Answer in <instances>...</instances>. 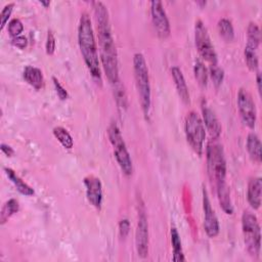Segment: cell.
<instances>
[{
	"mask_svg": "<svg viewBox=\"0 0 262 262\" xmlns=\"http://www.w3.org/2000/svg\"><path fill=\"white\" fill-rule=\"evenodd\" d=\"M130 229V222L128 219H122L119 223V233L122 238H126L129 233Z\"/></svg>",
	"mask_w": 262,
	"mask_h": 262,
	"instance_id": "d6a6232c",
	"label": "cell"
},
{
	"mask_svg": "<svg viewBox=\"0 0 262 262\" xmlns=\"http://www.w3.org/2000/svg\"><path fill=\"white\" fill-rule=\"evenodd\" d=\"M115 85V98L117 103L121 106V107H126L127 106V96H126V92L123 88V86L117 82Z\"/></svg>",
	"mask_w": 262,
	"mask_h": 262,
	"instance_id": "f1b7e54d",
	"label": "cell"
},
{
	"mask_svg": "<svg viewBox=\"0 0 262 262\" xmlns=\"http://www.w3.org/2000/svg\"><path fill=\"white\" fill-rule=\"evenodd\" d=\"M107 135L112 145L114 146V155L122 172L127 176L131 175L133 172L132 160L122 137L121 131L115 123L110 125L107 129Z\"/></svg>",
	"mask_w": 262,
	"mask_h": 262,
	"instance_id": "52a82bcc",
	"label": "cell"
},
{
	"mask_svg": "<svg viewBox=\"0 0 262 262\" xmlns=\"http://www.w3.org/2000/svg\"><path fill=\"white\" fill-rule=\"evenodd\" d=\"M45 49H46V53L49 54V55L53 54V52L55 50V37H54V34L51 30H49L48 33H47Z\"/></svg>",
	"mask_w": 262,
	"mask_h": 262,
	"instance_id": "4dcf8cb0",
	"label": "cell"
},
{
	"mask_svg": "<svg viewBox=\"0 0 262 262\" xmlns=\"http://www.w3.org/2000/svg\"><path fill=\"white\" fill-rule=\"evenodd\" d=\"M215 186H216L217 196H218V201L221 209L227 215H231L233 213V206L230 199V190L226 181H221L217 183Z\"/></svg>",
	"mask_w": 262,
	"mask_h": 262,
	"instance_id": "e0dca14e",
	"label": "cell"
},
{
	"mask_svg": "<svg viewBox=\"0 0 262 262\" xmlns=\"http://www.w3.org/2000/svg\"><path fill=\"white\" fill-rule=\"evenodd\" d=\"M4 171H5V174L7 175V177L10 179V181L14 184L16 189L21 194H25V195H28V196L34 194V192H35L34 189L29 184H27L12 169L4 168Z\"/></svg>",
	"mask_w": 262,
	"mask_h": 262,
	"instance_id": "44dd1931",
	"label": "cell"
},
{
	"mask_svg": "<svg viewBox=\"0 0 262 262\" xmlns=\"http://www.w3.org/2000/svg\"><path fill=\"white\" fill-rule=\"evenodd\" d=\"M13 7H14V3H12V2L6 4V5L3 7L2 11H1V14H0V17H1L0 30H3V29H4L6 23L8 21V18H9L10 15H11V12H12V10H13Z\"/></svg>",
	"mask_w": 262,
	"mask_h": 262,
	"instance_id": "f546056e",
	"label": "cell"
},
{
	"mask_svg": "<svg viewBox=\"0 0 262 262\" xmlns=\"http://www.w3.org/2000/svg\"><path fill=\"white\" fill-rule=\"evenodd\" d=\"M92 6L97 26L99 53L102 68L107 80L112 84H116L119 82L118 54L112 35L108 11L105 5L100 1H93Z\"/></svg>",
	"mask_w": 262,
	"mask_h": 262,
	"instance_id": "6da1fadb",
	"label": "cell"
},
{
	"mask_svg": "<svg viewBox=\"0 0 262 262\" xmlns=\"http://www.w3.org/2000/svg\"><path fill=\"white\" fill-rule=\"evenodd\" d=\"M0 148L2 150V152L7 156V157H12L14 155V150L11 146H9L8 144H5V143H1L0 145Z\"/></svg>",
	"mask_w": 262,
	"mask_h": 262,
	"instance_id": "e575fe53",
	"label": "cell"
},
{
	"mask_svg": "<svg viewBox=\"0 0 262 262\" xmlns=\"http://www.w3.org/2000/svg\"><path fill=\"white\" fill-rule=\"evenodd\" d=\"M23 77L25 81L36 90H40L44 85V77L42 71L33 66H27L24 69Z\"/></svg>",
	"mask_w": 262,
	"mask_h": 262,
	"instance_id": "ac0fdd59",
	"label": "cell"
},
{
	"mask_svg": "<svg viewBox=\"0 0 262 262\" xmlns=\"http://www.w3.org/2000/svg\"><path fill=\"white\" fill-rule=\"evenodd\" d=\"M136 251L139 257L145 258L148 254V224L143 209H139L138 222L135 232Z\"/></svg>",
	"mask_w": 262,
	"mask_h": 262,
	"instance_id": "8fae6325",
	"label": "cell"
},
{
	"mask_svg": "<svg viewBox=\"0 0 262 262\" xmlns=\"http://www.w3.org/2000/svg\"><path fill=\"white\" fill-rule=\"evenodd\" d=\"M185 136L188 144L195 154L202 156L204 141L206 138L205 125L201 117L193 111L189 112L185 118L184 123Z\"/></svg>",
	"mask_w": 262,
	"mask_h": 262,
	"instance_id": "8992f818",
	"label": "cell"
},
{
	"mask_svg": "<svg viewBox=\"0 0 262 262\" xmlns=\"http://www.w3.org/2000/svg\"><path fill=\"white\" fill-rule=\"evenodd\" d=\"M7 30H8L9 35L11 36V38L16 37V36H19L20 33L24 31V25L19 18L15 17V18H12L9 20Z\"/></svg>",
	"mask_w": 262,
	"mask_h": 262,
	"instance_id": "83f0119b",
	"label": "cell"
},
{
	"mask_svg": "<svg viewBox=\"0 0 262 262\" xmlns=\"http://www.w3.org/2000/svg\"><path fill=\"white\" fill-rule=\"evenodd\" d=\"M171 74H172V78L174 80V84H175V87H176V90H177V93H178L180 99L185 104H188L190 102V96H189L188 87L186 85L182 71L178 67H173L171 69Z\"/></svg>",
	"mask_w": 262,
	"mask_h": 262,
	"instance_id": "9a60e30c",
	"label": "cell"
},
{
	"mask_svg": "<svg viewBox=\"0 0 262 262\" xmlns=\"http://www.w3.org/2000/svg\"><path fill=\"white\" fill-rule=\"evenodd\" d=\"M209 75L213 81V84L216 87H219L224 78L223 70L221 68H219L217 64H211L210 69H209Z\"/></svg>",
	"mask_w": 262,
	"mask_h": 262,
	"instance_id": "4316f807",
	"label": "cell"
},
{
	"mask_svg": "<svg viewBox=\"0 0 262 262\" xmlns=\"http://www.w3.org/2000/svg\"><path fill=\"white\" fill-rule=\"evenodd\" d=\"M193 73H194V77H195V80L198 81V83L202 87H206L207 82H208V77H209V71L203 61H201L199 59L195 60L194 67H193Z\"/></svg>",
	"mask_w": 262,
	"mask_h": 262,
	"instance_id": "484cf974",
	"label": "cell"
},
{
	"mask_svg": "<svg viewBox=\"0 0 262 262\" xmlns=\"http://www.w3.org/2000/svg\"><path fill=\"white\" fill-rule=\"evenodd\" d=\"M53 135L55 138L61 143V145L68 149H71L74 145V140L71 134L61 126H57L53 128Z\"/></svg>",
	"mask_w": 262,
	"mask_h": 262,
	"instance_id": "d4e9b609",
	"label": "cell"
},
{
	"mask_svg": "<svg viewBox=\"0 0 262 262\" xmlns=\"http://www.w3.org/2000/svg\"><path fill=\"white\" fill-rule=\"evenodd\" d=\"M11 44L14 45L15 47L19 48V49H25L28 45V39L23 36V35H19V36H16V37H12L11 38Z\"/></svg>",
	"mask_w": 262,
	"mask_h": 262,
	"instance_id": "836d02e7",
	"label": "cell"
},
{
	"mask_svg": "<svg viewBox=\"0 0 262 262\" xmlns=\"http://www.w3.org/2000/svg\"><path fill=\"white\" fill-rule=\"evenodd\" d=\"M207 171L210 180L216 185L221 181H225L226 177V160L222 144L217 139L212 138L206 148Z\"/></svg>",
	"mask_w": 262,
	"mask_h": 262,
	"instance_id": "277c9868",
	"label": "cell"
},
{
	"mask_svg": "<svg viewBox=\"0 0 262 262\" xmlns=\"http://www.w3.org/2000/svg\"><path fill=\"white\" fill-rule=\"evenodd\" d=\"M237 108L245 125L254 128L257 120V111L252 95L247 89H239L237 93Z\"/></svg>",
	"mask_w": 262,
	"mask_h": 262,
	"instance_id": "9c48e42d",
	"label": "cell"
},
{
	"mask_svg": "<svg viewBox=\"0 0 262 262\" xmlns=\"http://www.w3.org/2000/svg\"><path fill=\"white\" fill-rule=\"evenodd\" d=\"M242 229L248 253L254 258L258 257L261 250V231L258 219L253 213L249 211L243 213Z\"/></svg>",
	"mask_w": 262,
	"mask_h": 262,
	"instance_id": "5b68a950",
	"label": "cell"
},
{
	"mask_svg": "<svg viewBox=\"0 0 262 262\" xmlns=\"http://www.w3.org/2000/svg\"><path fill=\"white\" fill-rule=\"evenodd\" d=\"M203 210H204V228L209 237H215L219 233L218 218L212 209L207 189L203 187Z\"/></svg>",
	"mask_w": 262,
	"mask_h": 262,
	"instance_id": "7c38bea8",
	"label": "cell"
},
{
	"mask_svg": "<svg viewBox=\"0 0 262 262\" xmlns=\"http://www.w3.org/2000/svg\"><path fill=\"white\" fill-rule=\"evenodd\" d=\"M19 210L18 201L15 199H10L1 208L0 212V223L4 224L13 214L17 213Z\"/></svg>",
	"mask_w": 262,
	"mask_h": 262,
	"instance_id": "603a6c76",
	"label": "cell"
},
{
	"mask_svg": "<svg viewBox=\"0 0 262 262\" xmlns=\"http://www.w3.org/2000/svg\"><path fill=\"white\" fill-rule=\"evenodd\" d=\"M194 41L200 55L210 62V66L217 64L216 51L211 42L208 30L201 19H198L194 25Z\"/></svg>",
	"mask_w": 262,
	"mask_h": 262,
	"instance_id": "ba28073f",
	"label": "cell"
},
{
	"mask_svg": "<svg viewBox=\"0 0 262 262\" xmlns=\"http://www.w3.org/2000/svg\"><path fill=\"white\" fill-rule=\"evenodd\" d=\"M150 14L157 35L162 39L167 38L170 35V23L161 1L154 0L150 2Z\"/></svg>",
	"mask_w": 262,
	"mask_h": 262,
	"instance_id": "30bf717a",
	"label": "cell"
},
{
	"mask_svg": "<svg viewBox=\"0 0 262 262\" xmlns=\"http://www.w3.org/2000/svg\"><path fill=\"white\" fill-rule=\"evenodd\" d=\"M40 3H41L42 5H44L45 7H48V6L50 5V1H40Z\"/></svg>",
	"mask_w": 262,
	"mask_h": 262,
	"instance_id": "8d00e7d4",
	"label": "cell"
},
{
	"mask_svg": "<svg viewBox=\"0 0 262 262\" xmlns=\"http://www.w3.org/2000/svg\"><path fill=\"white\" fill-rule=\"evenodd\" d=\"M202 113L204 118L203 123L206 126L207 130L209 131L211 137L214 139H218V137L221 134L222 127L215 113L206 104V102H203L202 104Z\"/></svg>",
	"mask_w": 262,
	"mask_h": 262,
	"instance_id": "5bb4252c",
	"label": "cell"
},
{
	"mask_svg": "<svg viewBox=\"0 0 262 262\" xmlns=\"http://www.w3.org/2000/svg\"><path fill=\"white\" fill-rule=\"evenodd\" d=\"M217 28H218V32L219 35L227 42H230L233 40L234 37V30H233V26L231 24V21L226 18V17H222L218 20L217 24Z\"/></svg>",
	"mask_w": 262,
	"mask_h": 262,
	"instance_id": "cb8c5ba5",
	"label": "cell"
},
{
	"mask_svg": "<svg viewBox=\"0 0 262 262\" xmlns=\"http://www.w3.org/2000/svg\"><path fill=\"white\" fill-rule=\"evenodd\" d=\"M256 82H257V88H258V92L259 94L261 93V74L258 72L257 76H256Z\"/></svg>",
	"mask_w": 262,
	"mask_h": 262,
	"instance_id": "d590c367",
	"label": "cell"
},
{
	"mask_svg": "<svg viewBox=\"0 0 262 262\" xmlns=\"http://www.w3.org/2000/svg\"><path fill=\"white\" fill-rule=\"evenodd\" d=\"M259 45H260V43H257L253 40L247 39V44H246V47L244 50V54H245L246 63L251 71H256L259 66V58H258V54H257Z\"/></svg>",
	"mask_w": 262,
	"mask_h": 262,
	"instance_id": "d6986e66",
	"label": "cell"
},
{
	"mask_svg": "<svg viewBox=\"0 0 262 262\" xmlns=\"http://www.w3.org/2000/svg\"><path fill=\"white\" fill-rule=\"evenodd\" d=\"M170 234H171V243L173 248V261L175 262L185 261V257L183 255V250H182L181 238L178 233V230L175 227H172Z\"/></svg>",
	"mask_w": 262,
	"mask_h": 262,
	"instance_id": "7402d4cb",
	"label": "cell"
},
{
	"mask_svg": "<svg viewBox=\"0 0 262 262\" xmlns=\"http://www.w3.org/2000/svg\"><path fill=\"white\" fill-rule=\"evenodd\" d=\"M261 189H262V180L260 177H254L249 181L248 184V202L250 206L257 210L261 206Z\"/></svg>",
	"mask_w": 262,
	"mask_h": 262,
	"instance_id": "2e32d148",
	"label": "cell"
},
{
	"mask_svg": "<svg viewBox=\"0 0 262 262\" xmlns=\"http://www.w3.org/2000/svg\"><path fill=\"white\" fill-rule=\"evenodd\" d=\"M78 42L84 61L91 73L92 77L101 79L100 66L97 51V44L95 41L90 17L87 13H82L78 26Z\"/></svg>",
	"mask_w": 262,
	"mask_h": 262,
	"instance_id": "7a4b0ae2",
	"label": "cell"
},
{
	"mask_svg": "<svg viewBox=\"0 0 262 262\" xmlns=\"http://www.w3.org/2000/svg\"><path fill=\"white\" fill-rule=\"evenodd\" d=\"M52 81H53V85H54L56 94H57V96L59 97V99H61V100L67 99V98H68V92H67V90L62 87V85L59 83V81H58L55 77H52Z\"/></svg>",
	"mask_w": 262,
	"mask_h": 262,
	"instance_id": "1f68e13d",
	"label": "cell"
},
{
	"mask_svg": "<svg viewBox=\"0 0 262 262\" xmlns=\"http://www.w3.org/2000/svg\"><path fill=\"white\" fill-rule=\"evenodd\" d=\"M133 71L136 83V88L139 96V102L142 112L145 116L148 115L150 103H151V93H150V83L148 69L146 66L145 58L142 53H135L133 56Z\"/></svg>",
	"mask_w": 262,
	"mask_h": 262,
	"instance_id": "3957f363",
	"label": "cell"
},
{
	"mask_svg": "<svg viewBox=\"0 0 262 262\" xmlns=\"http://www.w3.org/2000/svg\"><path fill=\"white\" fill-rule=\"evenodd\" d=\"M84 184L87 200L93 207L100 209L102 204V185L100 179L94 175H88L84 178Z\"/></svg>",
	"mask_w": 262,
	"mask_h": 262,
	"instance_id": "4fadbf2b",
	"label": "cell"
},
{
	"mask_svg": "<svg viewBox=\"0 0 262 262\" xmlns=\"http://www.w3.org/2000/svg\"><path fill=\"white\" fill-rule=\"evenodd\" d=\"M261 141L258 135L254 132H251L247 138V150L253 162L261 163L262 152H261Z\"/></svg>",
	"mask_w": 262,
	"mask_h": 262,
	"instance_id": "ffe728a7",
	"label": "cell"
}]
</instances>
